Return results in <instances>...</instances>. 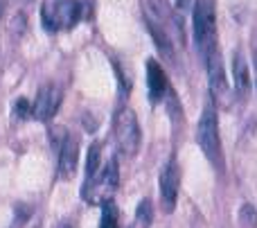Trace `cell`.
<instances>
[{
  "mask_svg": "<svg viewBox=\"0 0 257 228\" xmlns=\"http://www.w3.org/2000/svg\"><path fill=\"white\" fill-rule=\"evenodd\" d=\"M192 27H194V41L201 54H208L217 48V18H214L212 0H196L192 12Z\"/></svg>",
  "mask_w": 257,
  "mask_h": 228,
  "instance_id": "1",
  "label": "cell"
},
{
  "mask_svg": "<svg viewBox=\"0 0 257 228\" xmlns=\"http://www.w3.org/2000/svg\"><path fill=\"white\" fill-rule=\"evenodd\" d=\"M81 18V3L79 0H48L41 9L43 27L50 32L70 30Z\"/></svg>",
  "mask_w": 257,
  "mask_h": 228,
  "instance_id": "2",
  "label": "cell"
},
{
  "mask_svg": "<svg viewBox=\"0 0 257 228\" xmlns=\"http://www.w3.org/2000/svg\"><path fill=\"white\" fill-rule=\"evenodd\" d=\"M196 143L203 149V154L219 165V158H221V140H219V125H217V111H214V104H205L203 113H201L199 127H196Z\"/></svg>",
  "mask_w": 257,
  "mask_h": 228,
  "instance_id": "3",
  "label": "cell"
},
{
  "mask_svg": "<svg viewBox=\"0 0 257 228\" xmlns=\"http://www.w3.org/2000/svg\"><path fill=\"white\" fill-rule=\"evenodd\" d=\"M115 143L124 156H136L140 149V125L138 116L131 108H120L115 113Z\"/></svg>",
  "mask_w": 257,
  "mask_h": 228,
  "instance_id": "4",
  "label": "cell"
},
{
  "mask_svg": "<svg viewBox=\"0 0 257 228\" xmlns=\"http://www.w3.org/2000/svg\"><path fill=\"white\" fill-rule=\"evenodd\" d=\"M117 183H120V167H117L115 158H111V161L106 163V167H104L95 179L86 181L84 194L90 203H104L111 199L113 192H115Z\"/></svg>",
  "mask_w": 257,
  "mask_h": 228,
  "instance_id": "5",
  "label": "cell"
},
{
  "mask_svg": "<svg viewBox=\"0 0 257 228\" xmlns=\"http://www.w3.org/2000/svg\"><path fill=\"white\" fill-rule=\"evenodd\" d=\"M203 59H205V70H208V79H210V93H212L214 99H226L228 81H226V70H223L219 48L210 50Z\"/></svg>",
  "mask_w": 257,
  "mask_h": 228,
  "instance_id": "6",
  "label": "cell"
},
{
  "mask_svg": "<svg viewBox=\"0 0 257 228\" xmlns=\"http://www.w3.org/2000/svg\"><path fill=\"white\" fill-rule=\"evenodd\" d=\"M178 188H181V172H178L176 163L169 161L160 174V203H163L165 212H172L176 208Z\"/></svg>",
  "mask_w": 257,
  "mask_h": 228,
  "instance_id": "7",
  "label": "cell"
},
{
  "mask_svg": "<svg viewBox=\"0 0 257 228\" xmlns=\"http://www.w3.org/2000/svg\"><path fill=\"white\" fill-rule=\"evenodd\" d=\"M61 99H63V95L57 86L45 84L43 88H39V95H36V99H34V113H32V116H34L39 122L52 120L54 113H57L59 106H61Z\"/></svg>",
  "mask_w": 257,
  "mask_h": 228,
  "instance_id": "8",
  "label": "cell"
},
{
  "mask_svg": "<svg viewBox=\"0 0 257 228\" xmlns=\"http://www.w3.org/2000/svg\"><path fill=\"white\" fill-rule=\"evenodd\" d=\"M147 84H149V97L151 102H160V99L167 95V75H165L163 66L154 59L147 61Z\"/></svg>",
  "mask_w": 257,
  "mask_h": 228,
  "instance_id": "9",
  "label": "cell"
},
{
  "mask_svg": "<svg viewBox=\"0 0 257 228\" xmlns=\"http://www.w3.org/2000/svg\"><path fill=\"white\" fill-rule=\"evenodd\" d=\"M77 163H79V145H77V138H68L63 147L59 149V174H61V179L75 176Z\"/></svg>",
  "mask_w": 257,
  "mask_h": 228,
  "instance_id": "10",
  "label": "cell"
},
{
  "mask_svg": "<svg viewBox=\"0 0 257 228\" xmlns=\"http://www.w3.org/2000/svg\"><path fill=\"white\" fill-rule=\"evenodd\" d=\"M232 75H235L237 90L246 95L250 88V72H248V66H246V59L241 57V52L232 54Z\"/></svg>",
  "mask_w": 257,
  "mask_h": 228,
  "instance_id": "11",
  "label": "cell"
},
{
  "mask_svg": "<svg viewBox=\"0 0 257 228\" xmlns=\"http://www.w3.org/2000/svg\"><path fill=\"white\" fill-rule=\"evenodd\" d=\"M99 143H93L88 147V156H86V181L95 179L99 174Z\"/></svg>",
  "mask_w": 257,
  "mask_h": 228,
  "instance_id": "12",
  "label": "cell"
},
{
  "mask_svg": "<svg viewBox=\"0 0 257 228\" xmlns=\"http://www.w3.org/2000/svg\"><path fill=\"white\" fill-rule=\"evenodd\" d=\"M99 228H117V208L113 199L102 203V219H99Z\"/></svg>",
  "mask_w": 257,
  "mask_h": 228,
  "instance_id": "13",
  "label": "cell"
},
{
  "mask_svg": "<svg viewBox=\"0 0 257 228\" xmlns=\"http://www.w3.org/2000/svg\"><path fill=\"white\" fill-rule=\"evenodd\" d=\"M136 221L142 228H149L151 224H154V210H151L149 199H142L140 201V206H138V210H136Z\"/></svg>",
  "mask_w": 257,
  "mask_h": 228,
  "instance_id": "14",
  "label": "cell"
},
{
  "mask_svg": "<svg viewBox=\"0 0 257 228\" xmlns=\"http://www.w3.org/2000/svg\"><path fill=\"white\" fill-rule=\"evenodd\" d=\"M14 113H16L18 120H27V116L34 113V104H30L25 97H18L16 104H14Z\"/></svg>",
  "mask_w": 257,
  "mask_h": 228,
  "instance_id": "15",
  "label": "cell"
},
{
  "mask_svg": "<svg viewBox=\"0 0 257 228\" xmlns=\"http://www.w3.org/2000/svg\"><path fill=\"white\" fill-rule=\"evenodd\" d=\"M239 217H241V221H244V226H248V228H257V210L253 206H241V212H239Z\"/></svg>",
  "mask_w": 257,
  "mask_h": 228,
  "instance_id": "16",
  "label": "cell"
},
{
  "mask_svg": "<svg viewBox=\"0 0 257 228\" xmlns=\"http://www.w3.org/2000/svg\"><path fill=\"white\" fill-rule=\"evenodd\" d=\"M50 136H52V145L57 149H61L63 147V143H66L68 138H70V136H68V131L63 129V127H54L52 131H50Z\"/></svg>",
  "mask_w": 257,
  "mask_h": 228,
  "instance_id": "17",
  "label": "cell"
},
{
  "mask_svg": "<svg viewBox=\"0 0 257 228\" xmlns=\"http://www.w3.org/2000/svg\"><path fill=\"white\" fill-rule=\"evenodd\" d=\"M176 9H187V0H172Z\"/></svg>",
  "mask_w": 257,
  "mask_h": 228,
  "instance_id": "18",
  "label": "cell"
},
{
  "mask_svg": "<svg viewBox=\"0 0 257 228\" xmlns=\"http://www.w3.org/2000/svg\"><path fill=\"white\" fill-rule=\"evenodd\" d=\"M57 228H70V226H68V224H59Z\"/></svg>",
  "mask_w": 257,
  "mask_h": 228,
  "instance_id": "19",
  "label": "cell"
}]
</instances>
